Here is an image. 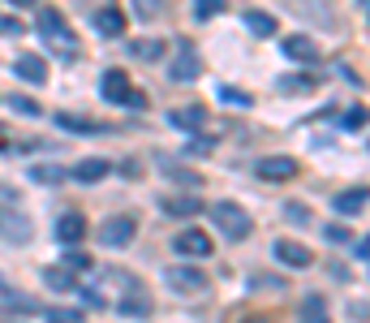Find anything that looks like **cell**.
<instances>
[{
    "label": "cell",
    "instance_id": "1",
    "mask_svg": "<svg viewBox=\"0 0 370 323\" xmlns=\"http://www.w3.org/2000/svg\"><path fill=\"white\" fill-rule=\"evenodd\" d=\"M207 216L216 220V229L229 237V241H241V237H250V212H241L237 203H216V207H207Z\"/></svg>",
    "mask_w": 370,
    "mask_h": 323
},
{
    "label": "cell",
    "instance_id": "2",
    "mask_svg": "<svg viewBox=\"0 0 370 323\" xmlns=\"http://www.w3.org/2000/svg\"><path fill=\"white\" fill-rule=\"evenodd\" d=\"M134 237H138V220L134 216H108L100 224V246H108V250L134 246Z\"/></svg>",
    "mask_w": 370,
    "mask_h": 323
},
{
    "label": "cell",
    "instance_id": "3",
    "mask_svg": "<svg viewBox=\"0 0 370 323\" xmlns=\"http://www.w3.org/2000/svg\"><path fill=\"white\" fill-rule=\"evenodd\" d=\"M39 35L52 39L65 56H73V35H69V26H65V18H60L56 9H43V13H39Z\"/></svg>",
    "mask_w": 370,
    "mask_h": 323
},
{
    "label": "cell",
    "instance_id": "4",
    "mask_svg": "<svg viewBox=\"0 0 370 323\" xmlns=\"http://www.w3.org/2000/svg\"><path fill=\"white\" fill-rule=\"evenodd\" d=\"M198 74H203V60H198V52H194V43L181 39V43H176V56H172L168 78H176V82H194Z\"/></svg>",
    "mask_w": 370,
    "mask_h": 323
},
{
    "label": "cell",
    "instance_id": "5",
    "mask_svg": "<svg viewBox=\"0 0 370 323\" xmlns=\"http://www.w3.org/2000/svg\"><path fill=\"white\" fill-rule=\"evenodd\" d=\"M172 250L181 254V258H207V254L216 250V241H211V233H203V229H185V233H176Z\"/></svg>",
    "mask_w": 370,
    "mask_h": 323
},
{
    "label": "cell",
    "instance_id": "6",
    "mask_svg": "<svg viewBox=\"0 0 370 323\" xmlns=\"http://www.w3.org/2000/svg\"><path fill=\"white\" fill-rule=\"evenodd\" d=\"M254 172H259L263 181H293L297 177V159L293 155H263L259 164H254Z\"/></svg>",
    "mask_w": 370,
    "mask_h": 323
},
{
    "label": "cell",
    "instance_id": "7",
    "mask_svg": "<svg viewBox=\"0 0 370 323\" xmlns=\"http://www.w3.org/2000/svg\"><path fill=\"white\" fill-rule=\"evenodd\" d=\"M0 237H5L9 246H26V241L35 237V224L22 212H0Z\"/></svg>",
    "mask_w": 370,
    "mask_h": 323
},
{
    "label": "cell",
    "instance_id": "8",
    "mask_svg": "<svg viewBox=\"0 0 370 323\" xmlns=\"http://www.w3.org/2000/svg\"><path fill=\"white\" fill-rule=\"evenodd\" d=\"M164 280L176 289V293H203V289H207V271H198V267H168L164 271Z\"/></svg>",
    "mask_w": 370,
    "mask_h": 323
},
{
    "label": "cell",
    "instance_id": "9",
    "mask_svg": "<svg viewBox=\"0 0 370 323\" xmlns=\"http://www.w3.org/2000/svg\"><path fill=\"white\" fill-rule=\"evenodd\" d=\"M13 74H18L22 82H30V87H43L47 82V60L39 52H22L18 60H13Z\"/></svg>",
    "mask_w": 370,
    "mask_h": 323
},
{
    "label": "cell",
    "instance_id": "10",
    "mask_svg": "<svg viewBox=\"0 0 370 323\" xmlns=\"http://www.w3.org/2000/svg\"><path fill=\"white\" fill-rule=\"evenodd\" d=\"M134 87H130V74L125 69H108L104 78H100V95L108 104H125V95H130Z\"/></svg>",
    "mask_w": 370,
    "mask_h": 323
},
{
    "label": "cell",
    "instance_id": "11",
    "mask_svg": "<svg viewBox=\"0 0 370 323\" xmlns=\"http://www.w3.org/2000/svg\"><path fill=\"white\" fill-rule=\"evenodd\" d=\"M56 237H60V246H78V241L86 237V220H82V212H65L56 220Z\"/></svg>",
    "mask_w": 370,
    "mask_h": 323
},
{
    "label": "cell",
    "instance_id": "12",
    "mask_svg": "<svg viewBox=\"0 0 370 323\" xmlns=\"http://www.w3.org/2000/svg\"><path fill=\"white\" fill-rule=\"evenodd\" d=\"M112 172V164L104 155H91V159H78V168L69 172L73 181H82V186H95V181H104V177Z\"/></svg>",
    "mask_w": 370,
    "mask_h": 323
},
{
    "label": "cell",
    "instance_id": "13",
    "mask_svg": "<svg viewBox=\"0 0 370 323\" xmlns=\"http://www.w3.org/2000/svg\"><path fill=\"white\" fill-rule=\"evenodd\" d=\"M168 125H172V129H203V125H207V108H203V104L172 108V112H168Z\"/></svg>",
    "mask_w": 370,
    "mask_h": 323
},
{
    "label": "cell",
    "instance_id": "14",
    "mask_svg": "<svg viewBox=\"0 0 370 323\" xmlns=\"http://www.w3.org/2000/svg\"><path fill=\"white\" fill-rule=\"evenodd\" d=\"M276 258H280L284 267H310V263H314V254L305 250L301 241H284V237L276 241Z\"/></svg>",
    "mask_w": 370,
    "mask_h": 323
},
{
    "label": "cell",
    "instance_id": "15",
    "mask_svg": "<svg viewBox=\"0 0 370 323\" xmlns=\"http://www.w3.org/2000/svg\"><path fill=\"white\" fill-rule=\"evenodd\" d=\"M280 47H284V56H288V60H314V56H319V43H314V39H305V35H284Z\"/></svg>",
    "mask_w": 370,
    "mask_h": 323
},
{
    "label": "cell",
    "instance_id": "16",
    "mask_svg": "<svg viewBox=\"0 0 370 323\" xmlns=\"http://www.w3.org/2000/svg\"><path fill=\"white\" fill-rule=\"evenodd\" d=\"M336 212L340 216H362L366 212V186H353V190H345V194H336Z\"/></svg>",
    "mask_w": 370,
    "mask_h": 323
},
{
    "label": "cell",
    "instance_id": "17",
    "mask_svg": "<svg viewBox=\"0 0 370 323\" xmlns=\"http://www.w3.org/2000/svg\"><path fill=\"white\" fill-rule=\"evenodd\" d=\"M43 285L52 289V293H73L78 289V276L69 267H43Z\"/></svg>",
    "mask_w": 370,
    "mask_h": 323
},
{
    "label": "cell",
    "instance_id": "18",
    "mask_svg": "<svg viewBox=\"0 0 370 323\" xmlns=\"http://www.w3.org/2000/svg\"><path fill=\"white\" fill-rule=\"evenodd\" d=\"M95 30H100V35H125V13L121 9H100L95 13Z\"/></svg>",
    "mask_w": 370,
    "mask_h": 323
},
{
    "label": "cell",
    "instance_id": "19",
    "mask_svg": "<svg viewBox=\"0 0 370 323\" xmlns=\"http://www.w3.org/2000/svg\"><path fill=\"white\" fill-rule=\"evenodd\" d=\"M246 30H250L254 39H271V35H276V18L263 13V9H250L246 13Z\"/></svg>",
    "mask_w": 370,
    "mask_h": 323
},
{
    "label": "cell",
    "instance_id": "20",
    "mask_svg": "<svg viewBox=\"0 0 370 323\" xmlns=\"http://www.w3.org/2000/svg\"><path fill=\"white\" fill-rule=\"evenodd\" d=\"M117 311H121L125 319H147V315H151V298H147V293H125V298L117 302Z\"/></svg>",
    "mask_w": 370,
    "mask_h": 323
},
{
    "label": "cell",
    "instance_id": "21",
    "mask_svg": "<svg viewBox=\"0 0 370 323\" xmlns=\"http://www.w3.org/2000/svg\"><path fill=\"white\" fill-rule=\"evenodd\" d=\"M159 207H164V216H176V220H189L203 212L198 199H159Z\"/></svg>",
    "mask_w": 370,
    "mask_h": 323
},
{
    "label": "cell",
    "instance_id": "22",
    "mask_svg": "<svg viewBox=\"0 0 370 323\" xmlns=\"http://www.w3.org/2000/svg\"><path fill=\"white\" fill-rule=\"evenodd\" d=\"M301 323H332L327 319V302L319 298V293H310V298L301 302Z\"/></svg>",
    "mask_w": 370,
    "mask_h": 323
},
{
    "label": "cell",
    "instance_id": "23",
    "mask_svg": "<svg viewBox=\"0 0 370 323\" xmlns=\"http://www.w3.org/2000/svg\"><path fill=\"white\" fill-rule=\"evenodd\" d=\"M30 177H35V181L39 186H56V181H65V168H60V164H39V168H30Z\"/></svg>",
    "mask_w": 370,
    "mask_h": 323
},
{
    "label": "cell",
    "instance_id": "24",
    "mask_svg": "<svg viewBox=\"0 0 370 323\" xmlns=\"http://www.w3.org/2000/svg\"><path fill=\"white\" fill-rule=\"evenodd\" d=\"M284 220L297 224V229H305V224H310V207L305 203H284Z\"/></svg>",
    "mask_w": 370,
    "mask_h": 323
},
{
    "label": "cell",
    "instance_id": "25",
    "mask_svg": "<svg viewBox=\"0 0 370 323\" xmlns=\"http://www.w3.org/2000/svg\"><path fill=\"white\" fill-rule=\"evenodd\" d=\"M134 56H138V60H159V56H164V43H159V39L134 43Z\"/></svg>",
    "mask_w": 370,
    "mask_h": 323
},
{
    "label": "cell",
    "instance_id": "26",
    "mask_svg": "<svg viewBox=\"0 0 370 323\" xmlns=\"http://www.w3.org/2000/svg\"><path fill=\"white\" fill-rule=\"evenodd\" d=\"M9 108H13V112H22V117H39V112H43L35 100H30V95H13V100H9Z\"/></svg>",
    "mask_w": 370,
    "mask_h": 323
},
{
    "label": "cell",
    "instance_id": "27",
    "mask_svg": "<svg viewBox=\"0 0 370 323\" xmlns=\"http://www.w3.org/2000/svg\"><path fill=\"white\" fill-rule=\"evenodd\" d=\"M65 267L78 276V271H86V267H91V254H86V250H65Z\"/></svg>",
    "mask_w": 370,
    "mask_h": 323
},
{
    "label": "cell",
    "instance_id": "28",
    "mask_svg": "<svg viewBox=\"0 0 370 323\" xmlns=\"http://www.w3.org/2000/svg\"><path fill=\"white\" fill-rule=\"evenodd\" d=\"M43 319H47V323H78L82 315H78V311H65V306H52V311H43Z\"/></svg>",
    "mask_w": 370,
    "mask_h": 323
},
{
    "label": "cell",
    "instance_id": "29",
    "mask_svg": "<svg viewBox=\"0 0 370 323\" xmlns=\"http://www.w3.org/2000/svg\"><path fill=\"white\" fill-rule=\"evenodd\" d=\"M323 237H327V241H336V246H353V233H349V229H340V224H327Z\"/></svg>",
    "mask_w": 370,
    "mask_h": 323
},
{
    "label": "cell",
    "instance_id": "30",
    "mask_svg": "<svg viewBox=\"0 0 370 323\" xmlns=\"http://www.w3.org/2000/svg\"><path fill=\"white\" fill-rule=\"evenodd\" d=\"M220 9H224L220 0H198V5H194V18H198V22H207V18H216Z\"/></svg>",
    "mask_w": 370,
    "mask_h": 323
},
{
    "label": "cell",
    "instance_id": "31",
    "mask_svg": "<svg viewBox=\"0 0 370 323\" xmlns=\"http://www.w3.org/2000/svg\"><path fill=\"white\" fill-rule=\"evenodd\" d=\"M60 125H65V129H100L95 121H86V117H73V112H60Z\"/></svg>",
    "mask_w": 370,
    "mask_h": 323
},
{
    "label": "cell",
    "instance_id": "32",
    "mask_svg": "<svg viewBox=\"0 0 370 323\" xmlns=\"http://www.w3.org/2000/svg\"><path fill=\"white\" fill-rule=\"evenodd\" d=\"M220 100H229V104H241V108H250V95H241V91H233V87H224V91H220Z\"/></svg>",
    "mask_w": 370,
    "mask_h": 323
},
{
    "label": "cell",
    "instance_id": "33",
    "mask_svg": "<svg viewBox=\"0 0 370 323\" xmlns=\"http://www.w3.org/2000/svg\"><path fill=\"white\" fill-rule=\"evenodd\" d=\"M362 125H366V112H362V108L345 112V129H362Z\"/></svg>",
    "mask_w": 370,
    "mask_h": 323
},
{
    "label": "cell",
    "instance_id": "34",
    "mask_svg": "<svg viewBox=\"0 0 370 323\" xmlns=\"http://www.w3.org/2000/svg\"><path fill=\"white\" fill-rule=\"evenodd\" d=\"M0 207H5V212H9V207H18V190H13V186H0Z\"/></svg>",
    "mask_w": 370,
    "mask_h": 323
},
{
    "label": "cell",
    "instance_id": "35",
    "mask_svg": "<svg viewBox=\"0 0 370 323\" xmlns=\"http://www.w3.org/2000/svg\"><path fill=\"white\" fill-rule=\"evenodd\" d=\"M172 181H181V186H189V190H194V186H198V177L189 172V168H172Z\"/></svg>",
    "mask_w": 370,
    "mask_h": 323
},
{
    "label": "cell",
    "instance_id": "36",
    "mask_svg": "<svg viewBox=\"0 0 370 323\" xmlns=\"http://www.w3.org/2000/svg\"><path fill=\"white\" fill-rule=\"evenodd\" d=\"M189 155H211V138H194V142H189Z\"/></svg>",
    "mask_w": 370,
    "mask_h": 323
},
{
    "label": "cell",
    "instance_id": "37",
    "mask_svg": "<svg viewBox=\"0 0 370 323\" xmlns=\"http://www.w3.org/2000/svg\"><path fill=\"white\" fill-rule=\"evenodd\" d=\"M0 35H22V22L18 18H0Z\"/></svg>",
    "mask_w": 370,
    "mask_h": 323
},
{
    "label": "cell",
    "instance_id": "38",
    "mask_svg": "<svg viewBox=\"0 0 370 323\" xmlns=\"http://www.w3.org/2000/svg\"><path fill=\"white\" fill-rule=\"evenodd\" d=\"M353 258L366 263V258H370V241H353Z\"/></svg>",
    "mask_w": 370,
    "mask_h": 323
},
{
    "label": "cell",
    "instance_id": "39",
    "mask_svg": "<svg viewBox=\"0 0 370 323\" xmlns=\"http://www.w3.org/2000/svg\"><path fill=\"white\" fill-rule=\"evenodd\" d=\"M125 104H130V108H147V95H142V91H130V95H125Z\"/></svg>",
    "mask_w": 370,
    "mask_h": 323
},
{
    "label": "cell",
    "instance_id": "40",
    "mask_svg": "<svg viewBox=\"0 0 370 323\" xmlns=\"http://www.w3.org/2000/svg\"><path fill=\"white\" fill-rule=\"evenodd\" d=\"M349 315L362 323V319H366V302H353V306H349Z\"/></svg>",
    "mask_w": 370,
    "mask_h": 323
},
{
    "label": "cell",
    "instance_id": "41",
    "mask_svg": "<svg viewBox=\"0 0 370 323\" xmlns=\"http://www.w3.org/2000/svg\"><path fill=\"white\" fill-rule=\"evenodd\" d=\"M254 323H263V319H254Z\"/></svg>",
    "mask_w": 370,
    "mask_h": 323
}]
</instances>
